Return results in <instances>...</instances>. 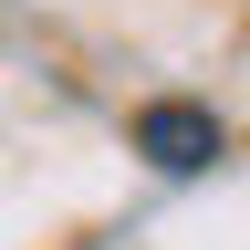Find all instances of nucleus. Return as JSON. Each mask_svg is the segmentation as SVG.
Wrapping results in <instances>:
<instances>
[{"label":"nucleus","instance_id":"f257e3e1","mask_svg":"<svg viewBox=\"0 0 250 250\" xmlns=\"http://www.w3.org/2000/svg\"><path fill=\"white\" fill-rule=\"evenodd\" d=\"M125 146H136L156 177H208L219 156H229V125H219L198 94H156V104L125 115Z\"/></svg>","mask_w":250,"mask_h":250}]
</instances>
